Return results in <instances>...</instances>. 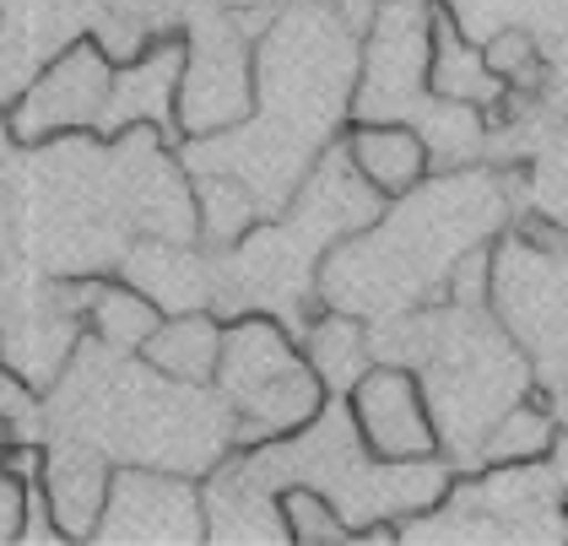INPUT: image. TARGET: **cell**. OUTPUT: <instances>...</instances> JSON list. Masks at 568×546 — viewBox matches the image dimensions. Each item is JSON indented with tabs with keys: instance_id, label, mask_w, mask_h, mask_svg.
<instances>
[{
	"instance_id": "6da1fadb",
	"label": "cell",
	"mask_w": 568,
	"mask_h": 546,
	"mask_svg": "<svg viewBox=\"0 0 568 546\" xmlns=\"http://www.w3.org/2000/svg\"><path fill=\"white\" fill-rule=\"evenodd\" d=\"M498 184L460 173L444 179L434 190L412 195L390 222L368 239H352L331 260L320 265V297L336 309H357V314H390L400 303L434 287L438 271H449L460 260V244L471 233H487L498 222Z\"/></svg>"
},
{
	"instance_id": "7a4b0ae2",
	"label": "cell",
	"mask_w": 568,
	"mask_h": 546,
	"mask_svg": "<svg viewBox=\"0 0 568 546\" xmlns=\"http://www.w3.org/2000/svg\"><path fill=\"white\" fill-rule=\"evenodd\" d=\"M227 471L244 487L271 493V498H276V482H314V487H325V504L363 530L385 514L428 508L449 482V465L438 461L368 465V455L357 449V427L342 406H325V422L304 433L298 444H271L255 455H239V461H227Z\"/></svg>"
},
{
	"instance_id": "3957f363",
	"label": "cell",
	"mask_w": 568,
	"mask_h": 546,
	"mask_svg": "<svg viewBox=\"0 0 568 546\" xmlns=\"http://www.w3.org/2000/svg\"><path fill=\"white\" fill-rule=\"evenodd\" d=\"M250 114H255V43L233 11H222L212 0H190L174 125L195 141V135L233 130Z\"/></svg>"
},
{
	"instance_id": "277c9868",
	"label": "cell",
	"mask_w": 568,
	"mask_h": 546,
	"mask_svg": "<svg viewBox=\"0 0 568 546\" xmlns=\"http://www.w3.org/2000/svg\"><path fill=\"white\" fill-rule=\"evenodd\" d=\"M552 465H509L455 493V504L406 525V542H564L568 519L558 508Z\"/></svg>"
},
{
	"instance_id": "5b68a950",
	"label": "cell",
	"mask_w": 568,
	"mask_h": 546,
	"mask_svg": "<svg viewBox=\"0 0 568 546\" xmlns=\"http://www.w3.org/2000/svg\"><path fill=\"white\" fill-rule=\"evenodd\" d=\"M428 54H434V6L428 0H385L357 49L352 114L363 125H412L428 114Z\"/></svg>"
},
{
	"instance_id": "8992f818",
	"label": "cell",
	"mask_w": 568,
	"mask_h": 546,
	"mask_svg": "<svg viewBox=\"0 0 568 546\" xmlns=\"http://www.w3.org/2000/svg\"><path fill=\"white\" fill-rule=\"evenodd\" d=\"M109 82H114V60L103 54V43L71 39L60 54H49L33 71V82L22 87L6 109V130L17 146H44L54 135H103L109 114Z\"/></svg>"
},
{
	"instance_id": "52a82bcc",
	"label": "cell",
	"mask_w": 568,
	"mask_h": 546,
	"mask_svg": "<svg viewBox=\"0 0 568 546\" xmlns=\"http://www.w3.org/2000/svg\"><path fill=\"white\" fill-rule=\"evenodd\" d=\"M92 542H206V504L184 471L114 465Z\"/></svg>"
},
{
	"instance_id": "ba28073f",
	"label": "cell",
	"mask_w": 568,
	"mask_h": 546,
	"mask_svg": "<svg viewBox=\"0 0 568 546\" xmlns=\"http://www.w3.org/2000/svg\"><path fill=\"white\" fill-rule=\"evenodd\" d=\"M347 395H352L347 417L374 455H385V461H423V455H434L438 433L428 422L423 390L412 384V374H400L395 363L390 368H368Z\"/></svg>"
},
{
	"instance_id": "9c48e42d",
	"label": "cell",
	"mask_w": 568,
	"mask_h": 546,
	"mask_svg": "<svg viewBox=\"0 0 568 546\" xmlns=\"http://www.w3.org/2000/svg\"><path fill=\"white\" fill-rule=\"evenodd\" d=\"M179 71H184V33H158L141 54L114 60V82H109V114H103V135L114 141L131 125H174L179 103Z\"/></svg>"
},
{
	"instance_id": "30bf717a",
	"label": "cell",
	"mask_w": 568,
	"mask_h": 546,
	"mask_svg": "<svg viewBox=\"0 0 568 546\" xmlns=\"http://www.w3.org/2000/svg\"><path fill=\"white\" fill-rule=\"evenodd\" d=\"M109 471L114 465L98 444L54 433V449L44 455L39 487H44V504L54 514V525L65 530V542H92V525H98L103 498H109Z\"/></svg>"
},
{
	"instance_id": "8fae6325",
	"label": "cell",
	"mask_w": 568,
	"mask_h": 546,
	"mask_svg": "<svg viewBox=\"0 0 568 546\" xmlns=\"http://www.w3.org/2000/svg\"><path fill=\"white\" fill-rule=\"evenodd\" d=\"M293 363H304L298 352H293V341L287 331L276 325V320H265V314H244V320H233V325H222V352H217V395L227 406H239V401H250L261 384H271L276 374H287Z\"/></svg>"
},
{
	"instance_id": "7c38bea8",
	"label": "cell",
	"mask_w": 568,
	"mask_h": 546,
	"mask_svg": "<svg viewBox=\"0 0 568 546\" xmlns=\"http://www.w3.org/2000/svg\"><path fill=\"white\" fill-rule=\"evenodd\" d=\"M125 282L141 287L163 314H184V309H212V260L174 244V239H141L125 254Z\"/></svg>"
},
{
	"instance_id": "4fadbf2b",
	"label": "cell",
	"mask_w": 568,
	"mask_h": 546,
	"mask_svg": "<svg viewBox=\"0 0 568 546\" xmlns=\"http://www.w3.org/2000/svg\"><path fill=\"white\" fill-rule=\"evenodd\" d=\"M77 325H82L77 314H60L44 297V309H28V314H17V320L0 325V363L22 368V378L33 390H49L60 378V368L71 363L77 341H82Z\"/></svg>"
},
{
	"instance_id": "5bb4252c",
	"label": "cell",
	"mask_w": 568,
	"mask_h": 546,
	"mask_svg": "<svg viewBox=\"0 0 568 546\" xmlns=\"http://www.w3.org/2000/svg\"><path fill=\"white\" fill-rule=\"evenodd\" d=\"M325 412V384L314 378L308 363H293L287 374H276L271 384H261L250 401L233 406V444L250 438H282L293 427H304Z\"/></svg>"
},
{
	"instance_id": "9a60e30c",
	"label": "cell",
	"mask_w": 568,
	"mask_h": 546,
	"mask_svg": "<svg viewBox=\"0 0 568 546\" xmlns=\"http://www.w3.org/2000/svg\"><path fill=\"white\" fill-rule=\"evenodd\" d=\"M217 352H222V320L212 309H184L158 320V331L141 341V363L158 368L163 378L179 384H206L217 374Z\"/></svg>"
},
{
	"instance_id": "2e32d148",
	"label": "cell",
	"mask_w": 568,
	"mask_h": 546,
	"mask_svg": "<svg viewBox=\"0 0 568 546\" xmlns=\"http://www.w3.org/2000/svg\"><path fill=\"white\" fill-rule=\"evenodd\" d=\"M342 152L368 179V190H385V195H406L417 184V173L428 169V146L412 125H363L357 120Z\"/></svg>"
},
{
	"instance_id": "e0dca14e",
	"label": "cell",
	"mask_w": 568,
	"mask_h": 546,
	"mask_svg": "<svg viewBox=\"0 0 568 546\" xmlns=\"http://www.w3.org/2000/svg\"><path fill=\"white\" fill-rule=\"evenodd\" d=\"M428 92L444 103H498L504 82L487 71L481 49H471V39L455 28V17L434 11V54H428Z\"/></svg>"
},
{
	"instance_id": "ac0fdd59",
	"label": "cell",
	"mask_w": 568,
	"mask_h": 546,
	"mask_svg": "<svg viewBox=\"0 0 568 546\" xmlns=\"http://www.w3.org/2000/svg\"><path fill=\"white\" fill-rule=\"evenodd\" d=\"M195 233L212 250H233L255 222H261V195L239 173H195Z\"/></svg>"
},
{
	"instance_id": "d6986e66",
	"label": "cell",
	"mask_w": 568,
	"mask_h": 546,
	"mask_svg": "<svg viewBox=\"0 0 568 546\" xmlns=\"http://www.w3.org/2000/svg\"><path fill=\"white\" fill-rule=\"evenodd\" d=\"M158 320L163 309L131 282H92V297L82 309V325L114 352H141V341L158 331Z\"/></svg>"
},
{
	"instance_id": "ffe728a7",
	"label": "cell",
	"mask_w": 568,
	"mask_h": 546,
	"mask_svg": "<svg viewBox=\"0 0 568 546\" xmlns=\"http://www.w3.org/2000/svg\"><path fill=\"white\" fill-rule=\"evenodd\" d=\"M308 368L325 384V395H347L357 378L368 374V331L342 314H320L308 325Z\"/></svg>"
},
{
	"instance_id": "44dd1931",
	"label": "cell",
	"mask_w": 568,
	"mask_h": 546,
	"mask_svg": "<svg viewBox=\"0 0 568 546\" xmlns=\"http://www.w3.org/2000/svg\"><path fill=\"white\" fill-rule=\"evenodd\" d=\"M276 508H282L287 542H304V546H314V542H357V536H352V525L325 504L314 487H293L287 498H276Z\"/></svg>"
},
{
	"instance_id": "7402d4cb",
	"label": "cell",
	"mask_w": 568,
	"mask_h": 546,
	"mask_svg": "<svg viewBox=\"0 0 568 546\" xmlns=\"http://www.w3.org/2000/svg\"><path fill=\"white\" fill-rule=\"evenodd\" d=\"M547 438H552V422L541 417V412H525V406H509L504 417L493 422V433L481 438V461H525V455H541L547 449Z\"/></svg>"
},
{
	"instance_id": "603a6c76",
	"label": "cell",
	"mask_w": 568,
	"mask_h": 546,
	"mask_svg": "<svg viewBox=\"0 0 568 546\" xmlns=\"http://www.w3.org/2000/svg\"><path fill=\"white\" fill-rule=\"evenodd\" d=\"M536 152V206L568 228V141H547Z\"/></svg>"
},
{
	"instance_id": "cb8c5ba5",
	"label": "cell",
	"mask_w": 568,
	"mask_h": 546,
	"mask_svg": "<svg viewBox=\"0 0 568 546\" xmlns=\"http://www.w3.org/2000/svg\"><path fill=\"white\" fill-rule=\"evenodd\" d=\"M28 476H39V471H11V465H0V542H17L22 536V508H28Z\"/></svg>"
},
{
	"instance_id": "d4e9b609",
	"label": "cell",
	"mask_w": 568,
	"mask_h": 546,
	"mask_svg": "<svg viewBox=\"0 0 568 546\" xmlns=\"http://www.w3.org/2000/svg\"><path fill=\"white\" fill-rule=\"evenodd\" d=\"M379 6H385V0H336V11L347 17V22H352V28H357V33L368 28V17H374Z\"/></svg>"
},
{
	"instance_id": "484cf974",
	"label": "cell",
	"mask_w": 568,
	"mask_h": 546,
	"mask_svg": "<svg viewBox=\"0 0 568 546\" xmlns=\"http://www.w3.org/2000/svg\"><path fill=\"white\" fill-rule=\"evenodd\" d=\"M212 6H222V11H276L282 0H212Z\"/></svg>"
},
{
	"instance_id": "4316f807",
	"label": "cell",
	"mask_w": 568,
	"mask_h": 546,
	"mask_svg": "<svg viewBox=\"0 0 568 546\" xmlns=\"http://www.w3.org/2000/svg\"><path fill=\"white\" fill-rule=\"evenodd\" d=\"M552 471H558V482L568 487V433L558 438V444H552Z\"/></svg>"
}]
</instances>
